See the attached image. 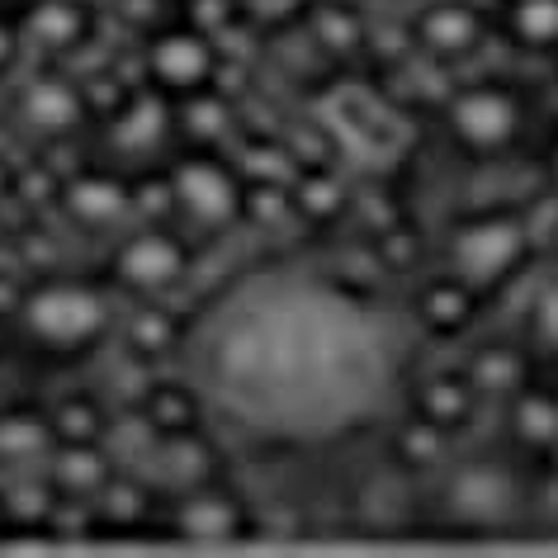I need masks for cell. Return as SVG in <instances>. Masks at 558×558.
I'll list each match as a JSON object with an SVG mask.
<instances>
[{"label":"cell","instance_id":"10","mask_svg":"<svg viewBox=\"0 0 558 558\" xmlns=\"http://www.w3.org/2000/svg\"><path fill=\"white\" fill-rule=\"evenodd\" d=\"M15 114H20L24 129L38 133V137H72L81 123H86L90 105H86L81 81H66L62 72H38L20 86Z\"/></svg>","mask_w":558,"mask_h":558},{"label":"cell","instance_id":"29","mask_svg":"<svg viewBox=\"0 0 558 558\" xmlns=\"http://www.w3.org/2000/svg\"><path fill=\"white\" fill-rule=\"evenodd\" d=\"M175 5H190V0H175Z\"/></svg>","mask_w":558,"mask_h":558},{"label":"cell","instance_id":"21","mask_svg":"<svg viewBox=\"0 0 558 558\" xmlns=\"http://www.w3.org/2000/svg\"><path fill=\"white\" fill-rule=\"evenodd\" d=\"M469 34H473V20L459 5H436V10H426L422 15V38L430 48H440V52L464 48Z\"/></svg>","mask_w":558,"mask_h":558},{"label":"cell","instance_id":"15","mask_svg":"<svg viewBox=\"0 0 558 558\" xmlns=\"http://www.w3.org/2000/svg\"><path fill=\"white\" fill-rule=\"evenodd\" d=\"M450 119H454V133L478 151H493L515 133V105L501 90H487V86L459 95Z\"/></svg>","mask_w":558,"mask_h":558},{"label":"cell","instance_id":"5","mask_svg":"<svg viewBox=\"0 0 558 558\" xmlns=\"http://www.w3.org/2000/svg\"><path fill=\"white\" fill-rule=\"evenodd\" d=\"M109 279L133 299H171L190 279V242L166 222H147L114 246Z\"/></svg>","mask_w":558,"mask_h":558},{"label":"cell","instance_id":"12","mask_svg":"<svg viewBox=\"0 0 558 558\" xmlns=\"http://www.w3.org/2000/svg\"><path fill=\"white\" fill-rule=\"evenodd\" d=\"M62 204L81 228L105 232L133 214V185L119 175H109V171H76L62 185Z\"/></svg>","mask_w":558,"mask_h":558},{"label":"cell","instance_id":"26","mask_svg":"<svg viewBox=\"0 0 558 558\" xmlns=\"http://www.w3.org/2000/svg\"><path fill=\"white\" fill-rule=\"evenodd\" d=\"M20 52H24V34H20V20H10L5 10H0V76H10V72H15Z\"/></svg>","mask_w":558,"mask_h":558},{"label":"cell","instance_id":"22","mask_svg":"<svg viewBox=\"0 0 558 558\" xmlns=\"http://www.w3.org/2000/svg\"><path fill=\"white\" fill-rule=\"evenodd\" d=\"M511 29L535 48L554 44L558 38V0H521V5L511 10Z\"/></svg>","mask_w":558,"mask_h":558},{"label":"cell","instance_id":"30","mask_svg":"<svg viewBox=\"0 0 558 558\" xmlns=\"http://www.w3.org/2000/svg\"><path fill=\"white\" fill-rule=\"evenodd\" d=\"M554 166H558V151H554Z\"/></svg>","mask_w":558,"mask_h":558},{"label":"cell","instance_id":"14","mask_svg":"<svg viewBox=\"0 0 558 558\" xmlns=\"http://www.w3.org/2000/svg\"><path fill=\"white\" fill-rule=\"evenodd\" d=\"M52 450H58V430H52L48 412H34V408L0 412V478L48 469Z\"/></svg>","mask_w":558,"mask_h":558},{"label":"cell","instance_id":"2","mask_svg":"<svg viewBox=\"0 0 558 558\" xmlns=\"http://www.w3.org/2000/svg\"><path fill=\"white\" fill-rule=\"evenodd\" d=\"M20 337L44 355L76 360L90 355L114 327V299L105 284L76 275H48L20 289L15 303Z\"/></svg>","mask_w":558,"mask_h":558},{"label":"cell","instance_id":"18","mask_svg":"<svg viewBox=\"0 0 558 558\" xmlns=\"http://www.w3.org/2000/svg\"><path fill=\"white\" fill-rule=\"evenodd\" d=\"M151 487L137 478V473L119 469L114 478L105 483V493L95 497V511H100V530H143L147 507H151Z\"/></svg>","mask_w":558,"mask_h":558},{"label":"cell","instance_id":"7","mask_svg":"<svg viewBox=\"0 0 558 558\" xmlns=\"http://www.w3.org/2000/svg\"><path fill=\"white\" fill-rule=\"evenodd\" d=\"M166 515H171L166 535H175L185 544H232V539L256 535V511L222 483H204L194 493L171 497V511Z\"/></svg>","mask_w":558,"mask_h":558},{"label":"cell","instance_id":"8","mask_svg":"<svg viewBox=\"0 0 558 558\" xmlns=\"http://www.w3.org/2000/svg\"><path fill=\"white\" fill-rule=\"evenodd\" d=\"M218 473H222V454L199 426V430L157 436L151 454L143 459V469H137V478H143L157 497L171 501V497L194 493V487H204V483H218Z\"/></svg>","mask_w":558,"mask_h":558},{"label":"cell","instance_id":"24","mask_svg":"<svg viewBox=\"0 0 558 558\" xmlns=\"http://www.w3.org/2000/svg\"><path fill=\"white\" fill-rule=\"evenodd\" d=\"M464 412H469V398H464V388L459 384H430L422 393V416L426 422H436L440 430L454 426Z\"/></svg>","mask_w":558,"mask_h":558},{"label":"cell","instance_id":"16","mask_svg":"<svg viewBox=\"0 0 558 558\" xmlns=\"http://www.w3.org/2000/svg\"><path fill=\"white\" fill-rule=\"evenodd\" d=\"M123 351H133L137 360H147V365H157L180 345V323L175 313L166 308V299H143L137 308L123 317Z\"/></svg>","mask_w":558,"mask_h":558},{"label":"cell","instance_id":"19","mask_svg":"<svg viewBox=\"0 0 558 558\" xmlns=\"http://www.w3.org/2000/svg\"><path fill=\"white\" fill-rule=\"evenodd\" d=\"M48 422L58 430V445L62 440H100L109 426V408L95 393H62L48 408Z\"/></svg>","mask_w":558,"mask_h":558},{"label":"cell","instance_id":"13","mask_svg":"<svg viewBox=\"0 0 558 558\" xmlns=\"http://www.w3.org/2000/svg\"><path fill=\"white\" fill-rule=\"evenodd\" d=\"M44 473L52 478L62 501H95L119 469H114V459H109V450L100 440H62L58 450H52Z\"/></svg>","mask_w":558,"mask_h":558},{"label":"cell","instance_id":"27","mask_svg":"<svg viewBox=\"0 0 558 558\" xmlns=\"http://www.w3.org/2000/svg\"><path fill=\"white\" fill-rule=\"evenodd\" d=\"M535 331L549 345H558V284H549L539 294V303H535Z\"/></svg>","mask_w":558,"mask_h":558},{"label":"cell","instance_id":"3","mask_svg":"<svg viewBox=\"0 0 558 558\" xmlns=\"http://www.w3.org/2000/svg\"><path fill=\"white\" fill-rule=\"evenodd\" d=\"M317 129L327 133V143H337L345 157L360 166H393L408 147V123L393 109L388 95L374 86H337L327 90V100L317 105Z\"/></svg>","mask_w":558,"mask_h":558},{"label":"cell","instance_id":"11","mask_svg":"<svg viewBox=\"0 0 558 558\" xmlns=\"http://www.w3.org/2000/svg\"><path fill=\"white\" fill-rule=\"evenodd\" d=\"M95 20L81 0H29L20 15L24 48H38L48 58H66L90 38Z\"/></svg>","mask_w":558,"mask_h":558},{"label":"cell","instance_id":"4","mask_svg":"<svg viewBox=\"0 0 558 558\" xmlns=\"http://www.w3.org/2000/svg\"><path fill=\"white\" fill-rule=\"evenodd\" d=\"M175 190V214L199 222V228H232L242 222L246 204V175L236 161H222L214 147H190L166 166Z\"/></svg>","mask_w":558,"mask_h":558},{"label":"cell","instance_id":"20","mask_svg":"<svg viewBox=\"0 0 558 558\" xmlns=\"http://www.w3.org/2000/svg\"><path fill=\"white\" fill-rule=\"evenodd\" d=\"M308 29H313L323 52H351L360 38H365V24H360L355 10L331 5V0H317V5L308 10Z\"/></svg>","mask_w":558,"mask_h":558},{"label":"cell","instance_id":"9","mask_svg":"<svg viewBox=\"0 0 558 558\" xmlns=\"http://www.w3.org/2000/svg\"><path fill=\"white\" fill-rule=\"evenodd\" d=\"M525 232L511 218H473L469 228L454 232L450 242V265L469 289H487L521 260Z\"/></svg>","mask_w":558,"mask_h":558},{"label":"cell","instance_id":"25","mask_svg":"<svg viewBox=\"0 0 558 558\" xmlns=\"http://www.w3.org/2000/svg\"><path fill=\"white\" fill-rule=\"evenodd\" d=\"M464 299H469V284H464V279H454V284H445V289H430L426 303H422L426 323L454 327V317H459V308H464Z\"/></svg>","mask_w":558,"mask_h":558},{"label":"cell","instance_id":"17","mask_svg":"<svg viewBox=\"0 0 558 558\" xmlns=\"http://www.w3.org/2000/svg\"><path fill=\"white\" fill-rule=\"evenodd\" d=\"M137 408L161 436H175V430H199L204 426V398L199 388L175 384V379H151L147 393L137 398Z\"/></svg>","mask_w":558,"mask_h":558},{"label":"cell","instance_id":"28","mask_svg":"<svg viewBox=\"0 0 558 558\" xmlns=\"http://www.w3.org/2000/svg\"><path fill=\"white\" fill-rule=\"evenodd\" d=\"M5 341H10V331H5V323H0V355H5Z\"/></svg>","mask_w":558,"mask_h":558},{"label":"cell","instance_id":"6","mask_svg":"<svg viewBox=\"0 0 558 558\" xmlns=\"http://www.w3.org/2000/svg\"><path fill=\"white\" fill-rule=\"evenodd\" d=\"M143 62H147V81L161 95H171V100H185V95L204 90L218 76V48L204 24H194V20L151 29Z\"/></svg>","mask_w":558,"mask_h":558},{"label":"cell","instance_id":"1","mask_svg":"<svg viewBox=\"0 0 558 558\" xmlns=\"http://www.w3.org/2000/svg\"><path fill=\"white\" fill-rule=\"evenodd\" d=\"M388 379V331L341 279H251L222 303L204 345L208 398L260 440H337L369 422Z\"/></svg>","mask_w":558,"mask_h":558},{"label":"cell","instance_id":"23","mask_svg":"<svg viewBox=\"0 0 558 558\" xmlns=\"http://www.w3.org/2000/svg\"><path fill=\"white\" fill-rule=\"evenodd\" d=\"M236 15L246 24H265V29H275V24H294L303 20L317 0H232Z\"/></svg>","mask_w":558,"mask_h":558}]
</instances>
